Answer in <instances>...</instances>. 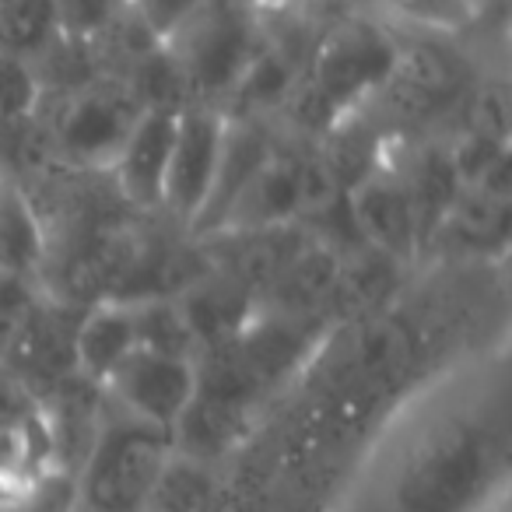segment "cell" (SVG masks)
I'll return each instance as SVG.
<instances>
[{"instance_id": "obj_9", "label": "cell", "mask_w": 512, "mask_h": 512, "mask_svg": "<svg viewBox=\"0 0 512 512\" xmlns=\"http://www.w3.org/2000/svg\"><path fill=\"white\" fill-rule=\"evenodd\" d=\"M176 116L179 109H144L123 141L120 155L109 165V179L123 204L144 218L162 211L165 169H169L172 141H176Z\"/></svg>"}, {"instance_id": "obj_17", "label": "cell", "mask_w": 512, "mask_h": 512, "mask_svg": "<svg viewBox=\"0 0 512 512\" xmlns=\"http://www.w3.org/2000/svg\"><path fill=\"white\" fill-rule=\"evenodd\" d=\"M53 11H57V36L106 46L127 25L130 0H53Z\"/></svg>"}, {"instance_id": "obj_6", "label": "cell", "mask_w": 512, "mask_h": 512, "mask_svg": "<svg viewBox=\"0 0 512 512\" xmlns=\"http://www.w3.org/2000/svg\"><path fill=\"white\" fill-rule=\"evenodd\" d=\"M221 141H225V113L218 106L179 109L176 141H172L169 169H165V193L158 218H165L186 235L193 232L207 197H211Z\"/></svg>"}, {"instance_id": "obj_5", "label": "cell", "mask_w": 512, "mask_h": 512, "mask_svg": "<svg viewBox=\"0 0 512 512\" xmlns=\"http://www.w3.org/2000/svg\"><path fill=\"white\" fill-rule=\"evenodd\" d=\"M85 309L60 302L39 288L36 302L22 316L15 337L8 341L0 365L25 386L36 400L53 393L60 383L78 376L74 362V337H78Z\"/></svg>"}, {"instance_id": "obj_4", "label": "cell", "mask_w": 512, "mask_h": 512, "mask_svg": "<svg viewBox=\"0 0 512 512\" xmlns=\"http://www.w3.org/2000/svg\"><path fill=\"white\" fill-rule=\"evenodd\" d=\"M144 106L120 74H102L67 95L39 102V123L60 165L81 172H109Z\"/></svg>"}, {"instance_id": "obj_10", "label": "cell", "mask_w": 512, "mask_h": 512, "mask_svg": "<svg viewBox=\"0 0 512 512\" xmlns=\"http://www.w3.org/2000/svg\"><path fill=\"white\" fill-rule=\"evenodd\" d=\"M341 260H344L341 249L309 235L306 246L281 267V274L271 281V288L260 295V306L256 309L278 316H316V320H327V302L337 285Z\"/></svg>"}, {"instance_id": "obj_8", "label": "cell", "mask_w": 512, "mask_h": 512, "mask_svg": "<svg viewBox=\"0 0 512 512\" xmlns=\"http://www.w3.org/2000/svg\"><path fill=\"white\" fill-rule=\"evenodd\" d=\"M344 207L358 239L400 264L418 267V228H414L411 197L390 165H376L362 183L344 193Z\"/></svg>"}, {"instance_id": "obj_12", "label": "cell", "mask_w": 512, "mask_h": 512, "mask_svg": "<svg viewBox=\"0 0 512 512\" xmlns=\"http://www.w3.org/2000/svg\"><path fill=\"white\" fill-rule=\"evenodd\" d=\"M372 18L407 39H460L481 22L477 0H365Z\"/></svg>"}, {"instance_id": "obj_3", "label": "cell", "mask_w": 512, "mask_h": 512, "mask_svg": "<svg viewBox=\"0 0 512 512\" xmlns=\"http://www.w3.org/2000/svg\"><path fill=\"white\" fill-rule=\"evenodd\" d=\"M172 449L169 432L130 418L106 400L99 435L78 470V509L144 512Z\"/></svg>"}, {"instance_id": "obj_18", "label": "cell", "mask_w": 512, "mask_h": 512, "mask_svg": "<svg viewBox=\"0 0 512 512\" xmlns=\"http://www.w3.org/2000/svg\"><path fill=\"white\" fill-rule=\"evenodd\" d=\"M43 102L36 64L11 50H0V127L32 120Z\"/></svg>"}, {"instance_id": "obj_15", "label": "cell", "mask_w": 512, "mask_h": 512, "mask_svg": "<svg viewBox=\"0 0 512 512\" xmlns=\"http://www.w3.org/2000/svg\"><path fill=\"white\" fill-rule=\"evenodd\" d=\"M218 477L211 463L190 460L172 449L169 463L158 474L144 512H214L218 505Z\"/></svg>"}, {"instance_id": "obj_7", "label": "cell", "mask_w": 512, "mask_h": 512, "mask_svg": "<svg viewBox=\"0 0 512 512\" xmlns=\"http://www.w3.org/2000/svg\"><path fill=\"white\" fill-rule=\"evenodd\" d=\"M197 390V365L193 358L162 355V351L137 348L116 365V372L106 379L102 393L123 414L144 421L151 428H162L172 435L183 411L190 407Z\"/></svg>"}, {"instance_id": "obj_16", "label": "cell", "mask_w": 512, "mask_h": 512, "mask_svg": "<svg viewBox=\"0 0 512 512\" xmlns=\"http://www.w3.org/2000/svg\"><path fill=\"white\" fill-rule=\"evenodd\" d=\"M57 39L53 0H0V50L36 60Z\"/></svg>"}, {"instance_id": "obj_1", "label": "cell", "mask_w": 512, "mask_h": 512, "mask_svg": "<svg viewBox=\"0 0 512 512\" xmlns=\"http://www.w3.org/2000/svg\"><path fill=\"white\" fill-rule=\"evenodd\" d=\"M397 53L400 36L365 8L327 22L309 53L306 78L278 127L302 141H320L334 123L369 106Z\"/></svg>"}, {"instance_id": "obj_13", "label": "cell", "mask_w": 512, "mask_h": 512, "mask_svg": "<svg viewBox=\"0 0 512 512\" xmlns=\"http://www.w3.org/2000/svg\"><path fill=\"white\" fill-rule=\"evenodd\" d=\"M0 512H78V477L0 460Z\"/></svg>"}, {"instance_id": "obj_14", "label": "cell", "mask_w": 512, "mask_h": 512, "mask_svg": "<svg viewBox=\"0 0 512 512\" xmlns=\"http://www.w3.org/2000/svg\"><path fill=\"white\" fill-rule=\"evenodd\" d=\"M43 267V228L22 186L0 172V274L39 278Z\"/></svg>"}, {"instance_id": "obj_19", "label": "cell", "mask_w": 512, "mask_h": 512, "mask_svg": "<svg viewBox=\"0 0 512 512\" xmlns=\"http://www.w3.org/2000/svg\"><path fill=\"white\" fill-rule=\"evenodd\" d=\"M204 0H130V18L134 25L151 36L155 43H165Z\"/></svg>"}, {"instance_id": "obj_11", "label": "cell", "mask_w": 512, "mask_h": 512, "mask_svg": "<svg viewBox=\"0 0 512 512\" xmlns=\"http://www.w3.org/2000/svg\"><path fill=\"white\" fill-rule=\"evenodd\" d=\"M137 351V327L130 302H95L81 316L78 337H74V362L78 376L88 383L106 386L123 358Z\"/></svg>"}, {"instance_id": "obj_2", "label": "cell", "mask_w": 512, "mask_h": 512, "mask_svg": "<svg viewBox=\"0 0 512 512\" xmlns=\"http://www.w3.org/2000/svg\"><path fill=\"white\" fill-rule=\"evenodd\" d=\"M281 11L232 8L204 0L162 43L183 81L186 106H225L235 81L264 50Z\"/></svg>"}]
</instances>
